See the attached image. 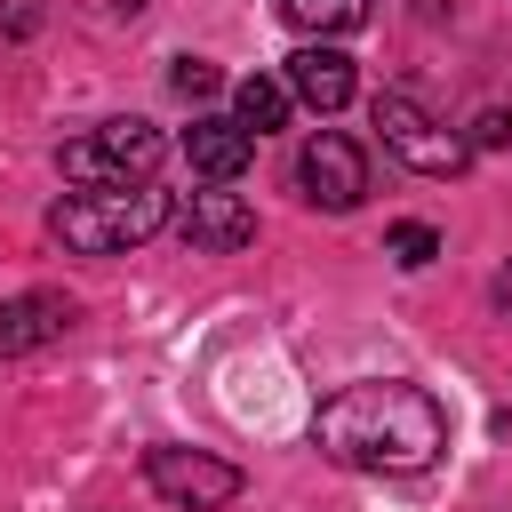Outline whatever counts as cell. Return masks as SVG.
I'll return each mask as SVG.
<instances>
[{"label":"cell","instance_id":"1","mask_svg":"<svg viewBox=\"0 0 512 512\" xmlns=\"http://www.w3.org/2000/svg\"><path fill=\"white\" fill-rule=\"evenodd\" d=\"M312 448L336 456L344 472H424L440 448H448V408L424 392V384H400V376H368V384H344L320 400L312 416Z\"/></svg>","mask_w":512,"mask_h":512},{"label":"cell","instance_id":"2","mask_svg":"<svg viewBox=\"0 0 512 512\" xmlns=\"http://www.w3.org/2000/svg\"><path fill=\"white\" fill-rule=\"evenodd\" d=\"M160 224H176L168 192L152 184H112V192H64L48 208V232L72 248V256H128L136 240H152Z\"/></svg>","mask_w":512,"mask_h":512},{"label":"cell","instance_id":"3","mask_svg":"<svg viewBox=\"0 0 512 512\" xmlns=\"http://www.w3.org/2000/svg\"><path fill=\"white\" fill-rule=\"evenodd\" d=\"M160 160H168V136H160L152 120H104V128H88V136H72V144L56 152L64 184H80V192L152 184V168H160Z\"/></svg>","mask_w":512,"mask_h":512},{"label":"cell","instance_id":"4","mask_svg":"<svg viewBox=\"0 0 512 512\" xmlns=\"http://www.w3.org/2000/svg\"><path fill=\"white\" fill-rule=\"evenodd\" d=\"M376 128H384V152L408 160L416 176H464V160H472V136H456L440 112H424L416 88H376Z\"/></svg>","mask_w":512,"mask_h":512},{"label":"cell","instance_id":"5","mask_svg":"<svg viewBox=\"0 0 512 512\" xmlns=\"http://www.w3.org/2000/svg\"><path fill=\"white\" fill-rule=\"evenodd\" d=\"M144 480H152V496H168L176 512H216V504H232L240 496V464H224V456H208V448H144Z\"/></svg>","mask_w":512,"mask_h":512},{"label":"cell","instance_id":"6","mask_svg":"<svg viewBox=\"0 0 512 512\" xmlns=\"http://www.w3.org/2000/svg\"><path fill=\"white\" fill-rule=\"evenodd\" d=\"M296 192H304L312 208H328V216H352V208L368 200V152H360L352 136L320 128V136L296 152Z\"/></svg>","mask_w":512,"mask_h":512},{"label":"cell","instance_id":"7","mask_svg":"<svg viewBox=\"0 0 512 512\" xmlns=\"http://www.w3.org/2000/svg\"><path fill=\"white\" fill-rule=\"evenodd\" d=\"M176 232H184L192 248H216V256H224V248H248V240H256V208L216 184V192H192V200L176 208Z\"/></svg>","mask_w":512,"mask_h":512},{"label":"cell","instance_id":"8","mask_svg":"<svg viewBox=\"0 0 512 512\" xmlns=\"http://www.w3.org/2000/svg\"><path fill=\"white\" fill-rule=\"evenodd\" d=\"M184 160H192V176H200V184H240V168L256 160V136H248L240 120L208 112V120H192V128H184Z\"/></svg>","mask_w":512,"mask_h":512},{"label":"cell","instance_id":"9","mask_svg":"<svg viewBox=\"0 0 512 512\" xmlns=\"http://www.w3.org/2000/svg\"><path fill=\"white\" fill-rule=\"evenodd\" d=\"M64 328H72V296H56V288L8 296V304H0V360H24V352H40V344H56Z\"/></svg>","mask_w":512,"mask_h":512},{"label":"cell","instance_id":"10","mask_svg":"<svg viewBox=\"0 0 512 512\" xmlns=\"http://www.w3.org/2000/svg\"><path fill=\"white\" fill-rule=\"evenodd\" d=\"M288 96L312 104V112H344V104H352V56L328 48V40L296 48V56H288Z\"/></svg>","mask_w":512,"mask_h":512},{"label":"cell","instance_id":"11","mask_svg":"<svg viewBox=\"0 0 512 512\" xmlns=\"http://www.w3.org/2000/svg\"><path fill=\"white\" fill-rule=\"evenodd\" d=\"M280 16L312 40H336V32H360L368 24V0H280Z\"/></svg>","mask_w":512,"mask_h":512},{"label":"cell","instance_id":"12","mask_svg":"<svg viewBox=\"0 0 512 512\" xmlns=\"http://www.w3.org/2000/svg\"><path fill=\"white\" fill-rule=\"evenodd\" d=\"M232 120L248 128V136H272L280 120H288V80H240V96H232Z\"/></svg>","mask_w":512,"mask_h":512},{"label":"cell","instance_id":"13","mask_svg":"<svg viewBox=\"0 0 512 512\" xmlns=\"http://www.w3.org/2000/svg\"><path fill=\"white\" fill-rule=\"evenodd\" d=\"M384 256H392L400 272H424V264L440 256V232H432V224H392V232H384Z\"/></svg>","mask_w":512,"mask_h":512},{"label":"cell","instance_id":"14","mask_svg":"<svg viewBox=\"0 0 512 512\" xmlns=\"http://www.w3.org/2000/svg\"><path fill=\"white\" fill-rule=\"evenodd\" d=\"M168 88H176L184 104H200V96H216L224 80H216V64H208V56H176V72H168Z\"/></svg>","mask_w":512,"mask_h":512},{"label":"cell","instance_id":"15","mask_svg":"<svg viewBox=\"0 0 512 512\" xmlns=\"http://www.w3.org/2000/svg\"><path fill=\"white\" fill-rule=\"evenodd\" d=\"M472 144L504 152V144H512V112H480V120H472Z\"/></svg>","mask_w":512,"mask_h":512},{"label":"cell","instance_id":"16","mask_svg":"<svg viewBox=\"0 0 512 512\" xmlns=\"http://www.w3.org/2000/svg\"><path fill=\"white\" fill-rule=\"evenodd\" d=\"M32 24H40V0H8L0 8V32H32Z\"/></svg>","mask_w":512,"mask_h":512},{"label":"cell","instance_id":"17","mask_svg":"<svg viewBox=\"0 0 512 512\" xmlns=\"http://www.w3.org/2000/svg\"><path fill=\"white\" fill-rule=\"evenodd\" d=\"M488 296H496V312H504V320H512V264H504V272H496V288H488Z\"/></svg>","mask_w":512,"mask_h":512}]
</instances>
